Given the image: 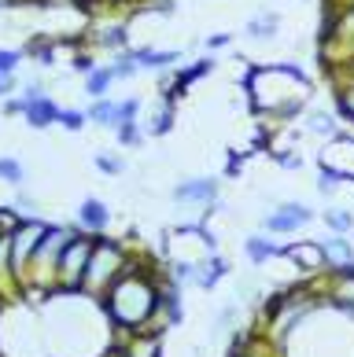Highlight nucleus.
I'll use <instances>...</instances> for the list:
<instances>
[{"mask_svg": "<svg viewBox=\"0 0 354 357\" xmlns=\"http://www.w3.org/2000/svg\"><path fill=\"white\" fill-rule=\"evenodd\" d=\"M15 4H26V0H0V8H15Z\"/></svg>", "mask_w": 354, "mask_h": 357, "instance_id": "ea45409f", "label": "nucleus"}, {"mask_svg": "<svg viewBox=\"0 0 354 357\" xmlns=\"http://www.w3.org/2000/svg\"><path fill=\"white\" fill-rule=\"evenodd\" d=\"M108 67H111V74H115V82H129V77L140 74V67L133 63V56H129V48H126V52H115Z\"/></svg>", "mask_w": 354, "mask_h": 357, "instance_id": "bb28decb", "label": "nucleus"}, {"mask_svg": "<svg viewBox=\"0 0 354 357\" xmlns=\"http://www.w3.org/2000/svg\"><path fill=\"white\" fill-rule=\"evenodd\" d=\"M111 85H115V74L108 63H100V67L93 74H85V96L89 100H103V96H111Z\"/></svg>", "mask_w": 354, "mask_h": 357, "instance_id": "b1692460", "label": "nucleus"}, {"mask_svg": "<svg viewBox=\"0 0 354 357\" xmlns=\"http://www.w3.org/2000/svg\"><path fill=\"white\" fill-rule=\"evenodd\" d=\"M247 100L258 118H266V126H281L292 122L310 107L314 96V82L307 70H299L295 63H255L244 77Z\"/></svg>", "mask_w": 354, "mask_h": 357, "instance_id": "f03ea898", "label": "nucleus"}, {"mask_svg": "<svg viewBox=\"0 0 354 357\" xmlns=\"http://www.w3.org/2000/svg\"><path fill=\"white\" fill-rule=\"evenodd\" d=\"M244 33H247V41H273L281 33V15L277 11H258V15L247 19Z\"/></svg>", "mask_w": 354, "mask_h": 357, "instance_id": "4be33fe9", "label": "nucleus"}, {"mask_svg": "<svg viewBox=\"0 0 354 357\" xmlns=\"http://www.w3.org/2000/svg\"><path fill=\"white\" fill-rule=\"evenodd\" d=\"M336 114H339V122H347L354 129V82L336 89Z\"/></svg>", "mask_w": 354, "mask_h": 357, "instance_id": "c85d7f7f", "label": "nucleus"}, {"mask_svg": "<svg viewBox=\"0 0 354 357\" xmlns=\"http://www.w3.org/2000/svg\"><path fill=\"white\" fill-rule=\"evenodd\" d=\"M96 67H100V63H96V52H93V48H78L74 56H71V70H74V74H82V77H85V74H93Z\"/></svg>", "mask_w": 354, "mask_h": 357, "instance_id": "2f4dec72", "label": "nucleus"}, {"mask_svg": "<svg viewBox=\"0 0 354 357\" xmlns=\"http://www.w3.org/2000/svg\"><path fill=\"white\" fill-rule=\"evenodd\" d=\"M108 8H118V4H129V0H103Z\"/></svg>", "mask_w": 354, "mask_h": 357, "instance_id": "a19ab883", "label": "nucleus"}, {"mask_svg": "<svg viewBox=\"0 0 354 357\" xmlns=\"http://www.w3.org/2000/svg\"><path fill=\"white\" fill-rule=\"evenodd\" d=\"M318 243H321V250H325V261H329V273L354 266V240H351V236H339V232H325Z\"/></svg>", "mask_w": 354, "mask_h": 357, "instance_id": "a211bd4d", "label": "nucleus"}, {"mask_svg": "<svg viewBox=\"0 0 354 357\" xmlns=\"http://www.w3.org/2000/svg\"><path fill=\"white\" fill-rule=\"evenodd\" d=\"M129 357H163V332H133L126 339H118Z\"/></svg>", "mask_w": 354, "mask_h": 357, "instance_id": "412c9836", "label": "nucleus"}, {"mask_svg": "<svg viewBox=\"0 0 354 357\" xmlns=\"http://www.w3.org/2000/svg\"><path fill=\"white\" fill-rule=\"evenodd\" d=\"M281 250H284V243L277 240V236H270V232L244 236V258L251 261L255 269H266L270 261H281Z\"/></svg>", "mask_w": 354, "mask_h": 357, "instance_id": "dca6fc26", "label": "nucleus"}, {"mask_svg": "<svg viewBox=\"0 0 354 357\" xmlns=\"http://www.w3.org/2000/svg\"><path fill=\"white\" fill-rule=\"evenodd\" d=\"M111 221H115L111 206L103 199H96V195H85V199L78 203V210H74V225L82 232H89V236H103L111 229Z\"/></svg>", "mask_w": 354, "mask_h": 357, "instance_id": "ddd939ff", "label": "nucleus"}, {"mask_svg": "<svg viewBox=\"0 0 354 357\" xmlns=\"http://www.w3.org/2000/svg\"><path fill=\"white\" fill-rule=\"evenodd\" d=\"M233 321H236V306H221L218 317H214V332H218V335L233 332Z\"/></svg>", "mask_w": 354, "mask_h": 357, "instance_id": "f704fd0d", "label": "nucleus"}, {"mask_svg": "<svg viewBox=\"0 0 354 357\" xmlns=\"http://www.w3.org/2000/svg\"><path fill=\"white\" fill-rule=\"evenodd\" d=\"M174 118H177V103L163 100L159 111L152 114V122H144V133H148V137H166L170 129H174Z\"/></svg>", "mask_w": 354, "mask_h": 357, "instance_id": "393cba45", "label": "nucleus"}, {"mask_svg": "<svg viewBox=\"0 0 354 357\" xmlns=\"http://www.w3.org/2000/svg\"><path fill=\"white\" fill-rule=\"evenodd\" d=\"M115 140L122 144V148H140V144L148 140V133H144L140 122H129V126H122V129H115Z\"/></svg>", "mask_w": 354, "mask_h": 357, "instance_id": "c756f323", "label": "nucleus"}, {"mask_svg": "<svg viewBox=\"0 0 354 357\" xmlns=\"http://www.w3.org/2000/svg\"><path fill=\"white\" fill-rule=\"evenodd\" d=\"M93 166L100 169L103 177H122L126 174V158L115 155V151H96L93 155Z\"/></svg>", "mask_w": 354, "mask_h": 357, "instance_id": "cd10ccee", "label": "nucleus"}, {"mask_svg": "<svg viewBox=\"0 0 354 357\" xmlns=\"http://www.w3.org/2000/svg\"><path fill=\"white\" fill-rule=\"evenodd\" d=\"M100 357H129V354H126L122 347H118V342H111V347H108V350H103Z\"/></svg>", "mask_w": 354, "mask_h": 357, "instance_id": "58836bf2", "label": "nucleus"}, {"mask_svg": "<svg viewBox=\"0 0 354 357\" xmlns=\"http://www.w3.org/2000/svg\"><path fill=\"white\" fill-rule=\"evenodd\" d=\"M89 255H93V236L89 232H78L74 240L67 243L59 258V269H56V291L63 295H78L85 280V269H89Z\"/></svg>", "mask_w": 354, "mask_h": 357, "instance_id": "423d86ee", "label": "nucleus"}, {"mask_svg": "<svg viewBox=\"0 0 354 357\" xmlns=\"http://www.w3.org/2000/svg\"><path fill=\"white\" fill-rule=\"evenodd\" d=\"M318 169H329L344 184H354V133H339L318 148Z\"/></svg>", "mask_w": 354, "mask_h": 357, "instance_id": "9b49d317", "label": "nucleus"}, {"mask_svg": "<svg viewBox=\"0 0 354 357\" xmlns=\"http://www.w3.org/2000/svg\"><path fill=\"white\" fill-rule=\"evenodd\" d=\"M318 221V210L303 199H281L273 203V210H266V218H262V232L270 236H295L310 229V225Z\"/></svg>", "mask_w": 354, "mask_h": 357, "instance_id": "0eeeda50", "label": "nucleus"}, {"mask_svg": "<svg viewBox=\"0 0 354 357\" xmlns=\"http://www.w3.org/2000/svg\"><path fill=\"white\" fill-rule=\"evenodd\" d=\"M339 126H344V122H339V114L325 111V107H307L303 114H299V133H303V137H318L321 144L344 133Z\"/></svg>", "mask_w": 354, "mask_h": 357, "instance_id": "2eb2a0df", "label": "nucleus"}, {"mask_svg": "<svg viewBox=\"0 0 354 357\" xmlns=\"http://www.w3.org/2000/svg\"><path fill=\"white\" fill-rule=\"evenodd\" d=\"M321 280H325L321 284V298H329L332 306L354 313V266L336 269V273H325Z\"/></svg>", "mask_w": 354, "mask_h": 357, "instance_id": "4468645a", "label": "nucleus"}, {"mask_svg": "<svg viewBox=\"0 0 354 357\" xmlns=\"http://www.w3.org/2000/svg\"><path fill=\"white\" fill-rule=\"evenodd\" d=\"M22 118H26V126L30 129H48V126H59V103L48 96V89H45V82H26L22 85Z\"/></svg>", "mask_w": 354, "mask_h": 357, "instance_id": "1a4fd4ad", "label": "nucleus"}, {"mask_svg": "<svg viewBox=\"0 0 354 357\" xmlns=\"http://www.w3.org/2000/svg\"><path fill=\"white\" fill-rule=\"evenodd\" d=\"M0 181H4L8 188H22L26 184V166L15 155H0Z\"/></svg>", "mask_w": 354, "mask_h": 357, "instance_id": "a878e982", "label": "nucleus"}, {"mask_svg": "<svg viewBox=\"0 0 354 357\" xmlns=\"http://www.w3.org/2000/svg\"><path fill=\"white\" fill-rule=\"evenodd\" d=\"M163 280L166 276L152 266L148 258L129 255L122 276L108 287V295L100 298L103 313L115 328V342L133 335V332H166L159 321L163 310Z\"/></svg>", "mask_w": 354, "mask_h": 357, "instance_id": "f257e3e1", "label": "nucleus"}, {"mask_svg": "<svg viewBox=\"0 0 354 357\" xmlns=\"http://www.w3.org/2000/svg\"><path fill=\"white\" fill-rule=\"evenodd\" d=\"M45 232H48V221H41V218H22V225L11 232V269H15L19 287L26 280V266H30V258Z\"/></svg>", "mask_w": 354, "mask_h": 357, "instance_id": "9d476101", "label": "nucleus"}, {"mask_svg": "<svg viewBox=\"0 0 354 357\" xmlns=\"http://www.w3.org/2000/svg\"><path fill=\"white\" fill-rule=\"evenodd\" d=\"M82 232L78 225H48V232L41 236V243H37L30 266H26V280H22V295L30 298H48L56 295V269H59V258L63 250H67V243L74 240V236Z\"/></svg>", "mask_w": 354, "mask_h": 357, "instance_id": "7ed1b4c3", "label": "nucleus"}, {"mask_svg": "<svg viewBox=\"0 0 354 357\" xmlns=\"http://www.w3.org/2000/svg\"><path fill=\"white\" fill-rule=\"evenodd\" d=\"M15 210H19L22 218H34V210H37V199H34V195H26V192L19 188V195H15Z\"/></svg>", "mask_w": 354, "mask_h": 357, "instance_id": "e433bc0d", "label": "nucleus"}, {"mask_svg": "<svg viewBox=\"0 0 354 357\" xmlns=\"http://www.w3.org/2000/svg\"><path fill=\"white\" fill-rule=\"evenodd\" d=\"M22 52H26V59H34L37 67H56V59H59V52H63V41L56 33H30L26 37V45H22Z\"/></svg>", "mask_w": 354, "mask_h": 357, "instance_id": "f3484780", "label": "nucleus"}, {"mask_svg": "<svg viewBox=\"0 0 354 357\" xmlns=\"http://www.w3.org/2000/svg\"><path fill=\"white\" fill-rule=\"evenodd\" d=\"M321 221H325V229H329V232L354 236V210H351V206H339V203L325 206V210H321Z\"/></svg>", "mask_w": 354, "mask_h": 357, "instance_id": "5701e85b", "label": "nucleus"}, {"mask_svg": "<svg viewBox=\"0 0 354 357\" xmlns=\"http://www.w3.org/2000/svg\"><path fill=\"white\" fill-rule=\"evenodd\" d=\"M89 48H103V52H126L129 48V22H108L100 30H89Z\"/></svg>", "mask_w": 354, "mask_h": 357, "instance_id": "6ab92c4d", "label": "nucleus"}, {"mask_svg": "<svg viewBox=\"0 0 354 357\" xmlns=\"http://www.w3.org/2000/svg\"><path fill=\"white\" fill-rule=\"evenodd\" d=\"M22 59H26L22 48H0V77H4V74H19Z\"/></svg>", "mask_w": 354, "mask_h": 357, "instance_id": "473e14b6", "label": "nucleus"}, {"mask_svg": "<svg viewBox=\"0 0 354 357\" xmlns=\"http://www.w3.org/2000/svg\"><path fill=\"white\" fill-rule=\"evenodd\" d=\"M314 188H318L321 195H336L339 188H344V181H339L336 174H329V169H318V181H314Z\"/></svg>", "mask_w": 354, "mask_h": 357, "instance_id": "72a5a7b5", "label": "nucleus"}, {"mask_svg": "<svg viewBox=\"0 0 354 357\" xmlns=\"http://www.w3.org/2000/svg\"><path fill=\"white\" fill-rule=\"evenodd\" d=\"M59 126L67 129V133H82V129L89 126V111H82V107H63V111H59Z\"/></svg>", "mask_w": 354, "mask_h": 357, "instance_id": "7c9ffc66", "label": "nucleus"}, {"mask_svg": "<svg viewBox=\"0 0 354 357\" xmlns=\"http://www.w3.org/2000/svg\"><path fill=\"white\" fill-rule=\"evenodd\" d=\"M203 45L211 48V52H221V48H233V33H226V30H218V33H207V37H203Z\"/></svg>", "mask_w": 354, "mask_h": 357, "instance_id": "c9c22d12", "label": "nucleus"}, {"mask_svg": "<svg viewBox=\"0 0 354 357\" xmlns=\"http://www.w3.org/2000/svg\"><path fill=\"white\" fill-rule=\"evenodd\" d=\"M129 255H133V250H129L122 240H115V236H108V232L93 236V255H89L82 295H89V298H103V295H108V287L122 276Z\"/></svg>", "mask_w": 354, "mask_h": 357, "instance_id": "20e7f679", "label": "nucleus"}, {"mask_svg": "<svg viewBox=\"0 0 354 357\" xmlns=\"http://www.w3.org/2000/svg\"><path fill=\"white\" fill-rule=\"evenodd\" d=\"M170 199L177 206H192L203 210V214H221V181L203 174V177H181L174 188H170Z\"/></svg>", "mask_w": 354, "mask_h": 357, "instance_id": "39448f33", "label": "nucleus"}, {"mask_svg": "<svg viewBox=\"0 0 354 357\" xmlns=\"http://www.w3.org/2000/svg\"><path fill=\"white\" fill-rule=\"evenodd\" d=\"M140 96H126V100H111V96H103V100H93L89 103V122L100 126V129H122L129 122H140Z\"/></svg>", "mask_w": 354, "mask_h": 357, "instance_id": "6e6552de", "label": "nucleus"}, {"mask_svg": "<svg viewBox=\"0 0 354 357\" xmlns=\"http://www.w3.org/2000/svg\"><path fill=\"white\" fill-rule=\"evenodd\" d=\"M281 261H288L299 276H325L329 273V261H325V250L318 240H292L284 243Z\"/></svg>", "mask_w": 354, "mask_h": 357, "instance_id": "f8f14e48", "label": "nucleus"}, {"mask_svg": "<svg viewBox=\"0 0 354 357\" xmlns=\"http://www.w3.org/2000/svg\"><path fill=\"white\" fill-rule=\"evenodd\" d=\"M229 261L221 258V255H211V258H203L200 266L192 269V287H200V291H214L221 280L229 276Z\"/></svg>", "mask_w": 354, "mask_h": 357, "instance_id": "aec40b11", "label": "nucleus"}, {"mask_svg": "<svg viewBox=\"0 0 354 357\" xmlns=\"http://www.w3.org/2000/svg\"><path fill=\"white\" fill-rule=\"evenodd\" d=\"M15 89H19V74H4V77H0V100L15 96Z\"/></svg>", "mask_w": 354, "mask_h": 357, "instance_id": "4c0bfd02", "label": "nucleus"}]
</instances>
